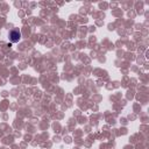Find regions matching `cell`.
<instances>
[{"instance_id": "cell-1", "label": "cell", "mask_w": 149, "mask_h": 149, "mask_svg": "<svg viewBox=\"0 0 149 149\" xmlns=\"http://www.w3.org/2000/svg\"><path fill=\"white\" fill-rule=\"evenodd\" d=\"M21 40V33L17 29H13L9 31V41L12 43H17Z\"/></svg>"}]
</instances>
